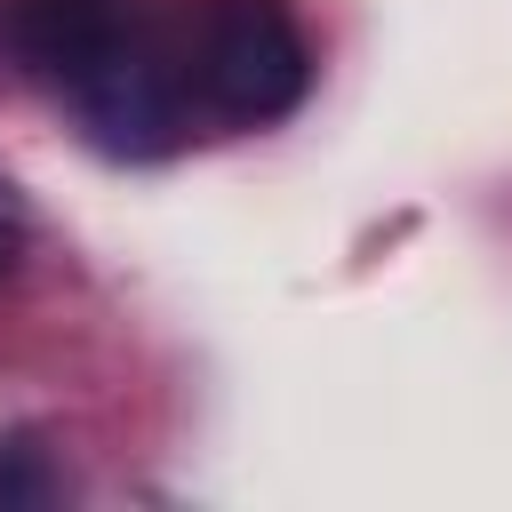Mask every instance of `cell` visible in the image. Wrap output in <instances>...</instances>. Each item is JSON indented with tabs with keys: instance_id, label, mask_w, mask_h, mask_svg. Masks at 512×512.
I'll use <instances>...</instances> for the list:
<instances>
[{
	"instance_id": "1",
	"label": "cell",
	"mask_w": 512,
	"mask_h": 512,
	"mask_svg": "<svg viewBox=\"0 0 512 512\" xmlns=\"http://www.w3.org/2000/svg\"><path fill=\"white\" fill-rule=\"evenodd\" d=\"M184 88L240 128L296 112L312 88V48L288 0H200L184 32Z\"/></svg>"
},
{
	"instance_id": "2",
	"label": "cell",
	"mask_w": 512,
	"mask_h": 512,
	"mask_svg": "<svg viewBox=\"0 0 512 512\" xmlns=\"http://www.w3.org/2000/svg\"><path fill=\"white\" fill-rule=\"evenodd\" d=\"M72 104H80V120L96 128V144H112V152H168L176 144V128H184V64L176 56H160V40L128 16L72 80Z\"/></svg>"
},
{
	"instance_id": "3",
	"label": "cell",
	"mask_w": 512,
	"mask_h": 512,
	"mask_svg": "<svg viewBox=\"0 0 512 512\" xmlns=\"http://www.w3.org/2000/svg\"><path fill=\"white\" fill-rule=\"evenodd\" d=\"M128 16H136L128 0H16V40H24V56H32L40 72L72 80Z\"/></svg>"
},
{
	"instance_id": "4",
	"label": "cell",
	"mask_w": 512,
	"mask_h": 512,
	"mask_svg": "<svg viewBox=\"0 0 512 512\" xmlns=\"http://www.w3.org/2000/svg\"><path fill=\"white\" fill-rule=\"evenodd\" d=\"M56 496V480L40 472V456L32 448H0V504H48Z\"/></svg>"
}]
</instances>
